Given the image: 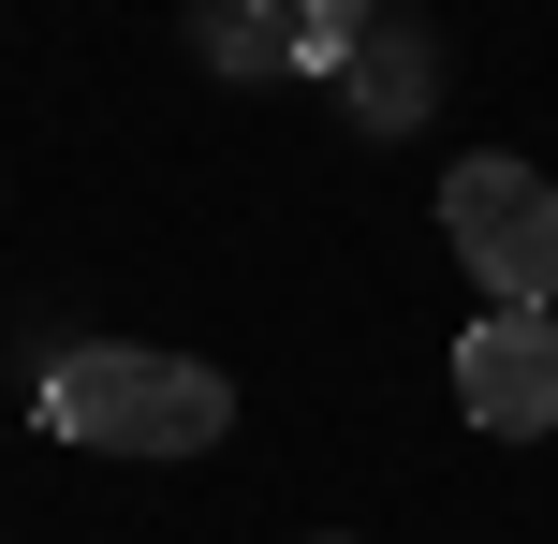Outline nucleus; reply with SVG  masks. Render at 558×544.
I'll list each match as a JSON object with an SVG mask.
<instances>
[{
    "label": "nucleus",
    "mask_w": 558,
    "mask_h": 544,
    "mask_svg": "<svg viewBox=\"0 0 558 544\" xmlns=\"http://www.w3.org/2000/svg\"><path fill=\"white\" fill-rule=\"evenodd\" d=\"M338 104L367 118V133H412L426 104H441V29H353V59H338Z\"/></svg>",
    "instance_id": "4"
},
{
    "label": "nucleus",
    "mask_w": 558,
    "mask_h": 544,
    "mask_svg": "<svg viewBox=\"0 0 558 544\" xmlns=\"http://www.w3.org/2000/svg\"><path fill=\"white\" fill-rule=\"evenodd\" d=\"M45 427L88 442V457H206L235 427V383L192 368V353H147V339H88V353H59Z\"/></svg>",
    "instance_id": "1"
},
{
    "label": "nucleus",
    "mask_w": 558,
    "mask_h": 544,
    "mask_svg": "<svg viewBox=\"0 0 558 544\" xmlns=\"http://www.w3.org/2000/svg\"><path fill=\"white\" fill-rule=\"evenodd\" d=\"M456 412H471L485 442H544L558 427V324L544 310H485L471 339H456Z\"/></svg>",
    "instance_id": "3"
},
{
    "label": "nucleus",
    "mask_w": 558,
    "mask_h": 544,
    "mask_svg": "<svg viewBox=\"0 0 558 544\" xmlns=\"http://www.w3.org/2000/svg\"><path fill=\"white\" fill-rule=\"evenodd\" d=\"M441 235H456V265H471L500 310H544V294H558V192L514 162V147L441 162Z\"/></svg>",
    "instance_id": "2"
},
{
    "label": "nucleus",
    "mask_w": 558,
    "mask_h": 544,
    "mask_svg": "<svg viewBox=\"0 0 558 544\" xmlns=\"http://www.w3.org/2000/svg\"><path fill=\"white\" fill-rule=\"evenodd\" d=\"M192 45H206V74H235V88L294 74V15H279V0H192Z\"/></svg>",
    "instance_id": "5"
},
{
    "label": "nucleus",
    "mask_w": 558,
    "mask_h": 544,
    "mask_svg": "<svg viewBox=\"0 0 558 544\" xmlns=\"http://www.w3.org/2000/svg\"><path fill=\"white\" fill-rule=\"evenodd\" d=\"M279 15H294V74H338V59H353V29L383 15V0H279Z\"/></svg>",
    "instance_id": "6"
}]
</instances>
